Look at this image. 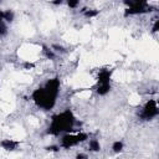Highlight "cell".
<instances>
[{
	"label": "cell",
	"instance_id": "5",
	"mask_svg": "<svg viewBox=\"0 0 159 159\" xmlns=\"http://www.w3.org/2000/svg\"><path fill=\"white\" fill-rule=\"evenodd\" d=\"M112 150H113L114 153H119V152H122V150H123V142H120V140H116V142L112 144Z\"/></svg>",
	"mask_w": 159,
	"mask_h": 159
},
{
	"label": "cell",
	"instance_id": "8",
	"mask_svg": "<svg viewBox=\"0 0 159 159\" xmlns=\"http://www.w3.org/2000/svg\"><path fill=\"white\" fill-rule=\"evenodd\" d=\"M1 2H2V0H0V4H1Z\"/></svg>",
	"mask_w": 159,
	"mask_h": 159
},
{
	"label": "cell",
	"instance_id": "3",
	"mask_svg": "<svg viewBox=\"0 0 159 159\" xmlns=\"http://www.w3.org/2000/svg\"><path fill=\"white\" fill-rule=\"evenodd\" d=\"M15 19V14L12 10H4V21L5 22H12Z\"/></svg>",
	"mask_w": 159,
	"mask_h": 159
},
{
	"label": "cell",
	"instance_id": "4",
	"mask_svg": "<svg viewBox=\"0 0 159 159\" xmlns=\"http://www.w3.org/2000/svg\"><path fill=\"white\" fill-rule=\"evenodd\" d=\"M88 148L92 152H98L101 149V144H99V142L97 139H91L89 143H88Z\"/></svg>",
	"mask_w": 159,
	"mask_h": 159
},
{
	"label": "cell",
	"instance_id": "6",
	"mask_svg": "<svg viewBox=\"0 0 159 159\" xmlns=\"http://www.w3.org/2000/svg\"><path fill=\"white\" fill-rule=\"evenodd\" d=\"M65 1L67 2L68 7H71V9H76V7L80 5V1H81V0H65Z\"/></svg>",
	"mask_w": 159,
	"mask_h": 159
},
{
	"label": "cell",
	"instance_id": "7",
	"mask_svg": "<svg viewBox=\"0 0 159 159\" xmlns=\"http://www.w3.org/2000/svg\"><path fill=\"white\" fill-rule=\"evenodd\" d=\"M77 158H87V154H77Z\"/></svg>",
	"mask_w": 159,
	"mask_h": 159
},
{
	"label": "cell",
	"instance_id": "2",
	"mask_svg": "<svg viewBox=\"0 0 159 159\" xmlns=\"http://www.w3.org/2000/svg\"><path fill=\"white\" fill-rule=\"evenodd\" d=\"M17 142H15V140H12V139H4V140H1V143H0V145L4 148V149H6V150H14L16 147H17Z\"/></svg>",
	"mask_w": 159,
	"mask_h": 159
},
{
	"label": "cell",
	"instance_id": "1",
	"mask_svg": "<svg viewBox=\"0 0 159 159\" xmlns=\"http://www.w3.org/2000/svg\"><path fill=\"white\" fill-rule=\"evenodd\" d=\"M158 116V106L155 99H149L140 109L139 119L142 120H152Z\"/></svg>",
	"mask_w": 159,
	"mask_h": 159
}]
</instances>
